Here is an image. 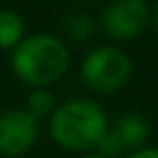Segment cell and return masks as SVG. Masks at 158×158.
I'll list each match as a JSON object with an SVG mask.
<instances>
[{
  "label": "cell",
  "instance_id": "8",
  "mask_svg": "<svg viewBox=\"0 0 158 158\" xmlns=\"http://www.w3.org/2000/svg\"><path fill=\"white\" fill-rule=\"evenodd\" d=\"M63 28L67 33V37L76 39V41H85L93 35L95 31V22L87 15V13H72L65 18L63 22Z\"/></svg>",
  "mask_w": 158,
  "mask_h": 158
},
{
  "label": "cell",
  "instance_id": "4",
  "mask_svg": "<svg viewBox=\"0 0 158 158\" xmlns=\"http://www.w3.org/2000/svg\"><path fill=\"white\" fill-rule=\"evenodd\" d=\"M147 18L145 0H113L104 9L102 26L115 39H134L145 28Z\"/></svg>",
  "mask_w": 158,
  "mask_h": 158
},
{
  "label": "cell",
  "instance_id": "12",
  "mask_svg": "<svg viewBox=\"0 0 158 158\" xmlns=\"http://www.w3.org/2000/svg\"><path fill=\"white\" fill-rule=\"evenodd\" d=\"M152 22H154V28L158 33V0H156V5H154V11H152Z\"/></svg>",
  "mask_w": 158,
  "mask_h": 158
},
{
  "label": "cell",
  "instance_id": "1",
  "mask_svg": "<svg viewBox=\"0 0 158 158\" xmlns=\"http://www.w3.org/2000/svg\"><path fill=\"white\" fill-rule=\"evenodd\" d=\"M106 132V115L104 110L89 100H72L59 106L50 117V134L52 139L76 152H85L98 145V141Z\"/></svg>",
  "mask_w": 158,
  "mask_h": 158
},
{
  "label": "cell",
  "instance_id": "7",
  "mask_svg": "<svg viewBox=\"0 0 158 158\" xmlns=\"http://www.w3.org/2000/svg\"><path fill=\"white\" fill-rule=\"evenodd\" d=\"M24 22L11 9H0V48H13L22 41Z\"/></svg>",
  "mask_w": 158,
  "mask_h": 158
},
{
  "label": "cell",
  "instance_id": "5",
  "mask_svg": "<svg viewBox=\"0 0 158 158\" xmlns=\"http://www.w3.org/2000/svg\"><path fill=\"white\" fill-rule=\"evenodd\" d=\"M37 119L24 108H11L0 115V154L20 156L37 139Z\"/></svg>",
  "mask_w": 158,
  "mask_h": 158
},
{
  "label": "cell",
  "instance_id": "13",
  "mask_svg": "<svg viewBox=\"0 0 158 158\" xmlns=\"http://www.w3.org/2000/svg\"><path fill=\"white\" fill-rule=\"evenodd\" d=\"M85 158H102V156H85Z\"/></svg>",
  "mask_w": 158,
  "mask_h": 158
},
{
  "label": "cell",
  "instance_id": "10",
  "mask_svg": "<svg viewBox=\"0 0 158 158\" xmlns=\"http://www.w3.org/2000/svg\"><path fill=\"white\" fill-rule=\"evenodd\" d=\"M95 147L100 152L98 156H102V158H115V156H119L123 152V147H121V143H119V139H117V134L113 130H106Z\"/></svg>",
  "mask_w": 158,
  "mask_h": 158
},
{
  "label": "cell",
  "instance_id": "11",
  "mask_svg": "<svg viewBox=\"0 0 158 158\" xmlns=\"http://www.w3.org/2000/svg\"><path fill=\"white\" fill-rule=\"evenodd\" d=\"M128 158H158V149H152V147H143V149H136V152H132Z\"/></svg>",
  "mask_w": 158,
  "mask_h": 158
},
{
  "label": "cell",
  "instance_id": "2",
  "mask_svg": "<svg viewBox=\"0 0 158 158\" xmlns=\"http://www.w3.org/2000/svg\"><path fill=\"white\" fill-rule=\"evenodd\" d=\"M69 63L67 48L61 39L50 35H35L15 46L13 52V72L26 85L41 89L59 80Z\"/></svg>",
  "mask_w": 158,
  "mask_h": 158
},
{
  "label": "cell",
  "instance_id": "6",
  "mask_svg": "<svg viewBox=\"0 0 158 158\" xmlns=\"http://www.w3.org/2000/svg\"><path fill=\"white\" fill-rule=\"evenodd\" d=\"M113 132L117 134L119 143L123 149H139L147 139H149V123L141 113H123L117 123L113 126Z\"/></svg>",
  "mask_w": 158,
  "mask_h": 158
},
{
  "label": "cell",
  "instance_id": "3",
  "mask_svg": "<svg viewBox=\"0 0 158 158\" xmlns=\"http://www.w3.org/2000/svg\"><path fill=\"white\" fill-rule=\"evenodd\" d=\"M132 63L117 48H98L82 63L85 82L98 93H115L130 78Z\"/></svg>",
  "mask_w": 158,
  "mask_h": 158
},
{
  "label": "cell",
  "instance_id": "9",
  "mask_svg": "<svg viewBox=\"0 0 158 158\" xmlns=\"http://www.w3.org/2000/svg\"><path fill=\"white\" fill-rule=\"evenodd\" d=\"M52 108H54V95H52L50 91H46V89H35V91L31 93V98H28V108H26V110H28L35 119L50 115Z\"/></svg>",
  "mask_w": 158,
  "mask_h": 158
}]
</instances>
